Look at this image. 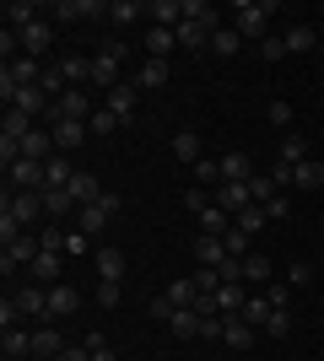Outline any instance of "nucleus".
Returning <instances> with one entry per match:
<instances>
[{"label": "nucleus", "instance_id": "48", "mask_svg": "<svg viewBox=\"0 0 324 361\" xmlns=\"http://www.w3.org/2000/svg\"><path fill=\"white\" fill-rule=\"evenodd\" d=\"M184 205H189V211H195V216H200L205 205H216V195H211V189H200V183H195V189H184Z\"/></svg>", "mask_w": 324, "mask_h": 361}, {"label": "nucleus", "instance_id": "36", "mask_svg": "<svg viewBox=\"0 0 324 361\" xmlns=\"http://www.w3.org/2000/svg\"><path fill=\"white\" fill-rule=\"evenodd\" d=\"M238 49H244V32H238V27H216V32H211V54H222V60H232Z\"/></svg>", "mask_w": 324, "mask_h": 361}, {"label": "nucleus", "instance_id": "45", "mask_svg": "<svg viewBox=\"0 0 324 361\" xmlns=\"http://www.w3.org/2000/svg\"><path fill=\"white\" fill-rule=\"evenodd\" d=\"M195 183H222V162H211V157H200V162H195Z\"/></svg>", "mask_w": 324, "mask_h": 361}, {"label": "nucleus", "instance_id": "35", "mask_svg": "<svg viewBox=\"0 0 324 361\" xmlns=\"http://www.w3.org/2000/svg\"><path fill=\"white\" fill-rule=\"evenodd\" d=\"M162 297H168L173 307H195V297H200V286H195V275H179V281H173V286L162 291Z\"/></svg>", "mask_w": 324, "mask_h": 361}, {"label": "nucleus", "instance_id": "38", "mask_svg": "<svg viewBox=\"0 0 324 361\" xmlns=\"http://www.w3.org/2000/svg\"><path fill=\"white\" fill-rule=\"evenodd\" d=\"M200 232H211V238H227V232H232V216L222 211V205H205V211H200Z\"/></svg>", "mask_w": 324, "mask_h": 361}, {"label": "nucleus", "instance_id": "29", "mask_svg": "<svg viewBox=\"0 0 324 361\" xmlns=\"http://www.w3.org/2000/svg\"><path fill=\"white\" fill-rule=\"evenodd\" d=\"M179 49H184V54H200V49H211V32H205L200 22H179Z\"/></svg>", "mask_w": 324, "mask_h": 361}, {"label": "nucleus", "instance_id": "28", "mask_svg": "<svg viewBox=\"0 0 324 361\" xmlns=\"http://www.w3.org/2000/svg\"><path fill=\"white\" fill-rule=\"evenodd\" d=\"M168 334L173 340H200V313H195V307H179L173 324H168Z\"/></svg>", "mask_w": 324, "mask_h": 361}, {"label": "nucleus", "instance_id": "7", "mask_svg": "<svg viewBox=\"0 0 324 361\" xmlns=\"http://www.w3.org/2000/svg\"><path fill=\"white\" fill-rule=\"evenodd\" d=\"M136 103H140V87H136V81H119V87H114V92L103 97V108H108V114H114L119 124H130V119H136Z\"/></svg>", "mask_w": 324, "mask_h": 361}, {"label": "nucleus", "instance_id": "3", "mask_svg": "<svg viewBox=\"0 0 324 361\" xmlns=\"http://www.w3.org/2000/svg\"><path fill=\"white\" fill-rule=\"evenodd\" d=\"M119 211H124V200L114 195V189H103V200H92V205H81V211H76V232H103Z\"/></svg>", "mask_w": 324, "mask_h": 361}, {"label": "nucleus", "instance_id": "10", "mask_svg": "<svg viewBox=\"0 0 324 361\" xmlns=\"http://www.w3.org/2000/svg\"><path fill=\"white\" fill-rule=\"evenodd\" d=\"M81 16H108L103 0H54V22H81Z\"/></svg>", "mask_w": 324, "mask_h": 361}, {"label": "nucleus", "instance_id": "16", "mask_svg": "<svg viewBox=\"0 0 324 361\" xmlns=\"http://www.w3.org/2000/svg\"><path fill=\"white\" fill-rule=\"evenodd\" d=\"M0 350H6V361H32V329H6Z\"/></svg>", "mask_w": 324, "mask_h": 361}, {"label": "nucleus", "instance_id": "30", "mask_svg": "<svg viewBox=\"0 0 324 361\" xmlns=\"http://www.w3.org/2000/svg\"><path fill=\"white\" fill-rule=\"evenodd\" d=\"M71 200H76V205H92V200H103V183H97V173H76V178H71Z\"/></svg>", "mask_w": 324, "mask_h": 361}, {"label": "nucleus", "instance_id": "41", "mask_svg": "<svg viewBox=\"0 0 324 361\" xmlns=\"http://www.w3.org/2000/svg\"><path fill=\"white\" fill-rule=\"evenodd\" d=\"M232 221H238V232H248V238H254V232H260V226L270 221V216H265V205H248V211H238Z\"/></svg>", "mask_w": 324, "mask_h": 361}, {"label": "nucleus", "instance_id": "9", "mask_svg": "<svg viewBox=\"0 0 324 361\" xmlns=\"http://www.w3.org/2000/svg\"><path fill=\"white\" fill-rule=\"evenodd\" d=\"M227 243L222 238H211V232H200V238H195V264H200V270H222V264H227Z\"/></svg>", "mask_w": 324, "mask_h": 361}, {"label": "nucleus", "instance_id": "8", "mask_svg": "<svg viewBox=\"0 0 324 361\" xmlns=\"http://www.w3.org/2000/svg\"><path fill=\"white\" fill-rule=\"evenodd\" d=\"M76 307H81V291L71 286V281H54V286H49V318H54V324L71 318Z\"/></svg>", "mask_w": 324, "mask_h": 361}, {"label": "nucleus", "instance_id": "50", "mask_svg": "<svg viewBox=\"0 0 324 361\" xmlns=\"http://www.w3.org/2000/svg\"><path fill=\"white\" fill-rule=\"evenodd\" d=\"M265 216H270V221H287V216H292V200H287V195H270V200H265Z\"/></svg>", "mask_w": 324, "mask_h": 361}, {"label": "nucleus", "instance_id": "20", "mask_svg": "<svg viewBox=\"0 0 324 361\" xmlns=\"http://www.w3.org/2000/svg\"><path fill=\"white\" fill-rule=\"evenodd\" d=\"M136 87H140V92H162V87H168V60H140Z\"/></svg>", "mask_w": 324, "mask_h": 361}, {"label": "nucleus", "instance_id": "42", "mask_svg": "<svg viewBox=\"0 0 324 361\" xmlns=\"http://www.w3.org/2000/svg\"><path fill=\"white\" fill-rule=\"evenodd\" d=\"M87 130H92L97 140H108V135H114V130H119V119H114V114H108V108L97 103V114H92V119H87Z\"/></svg>", "mask_w": 324, "mask_h": 361}, {"label": "nucleus", "instance_id": "6", "mask_svg": "<svg viewBox=\"0 0 324 361\" xmlns=\"http://www.w3.org/2000/svg\"><path fill=\"white\" fill-rule=\"evenodd\" d=\"M92 114H97L92 87H71V92L60 97V103H54V114H49V119H81V124H87ZM49 119H44V124H49Z\"/></svg>", "mask_w": 324, "mask_h": 361}, {"label": "nucleus", "instance_id": "32", "mask_svg": "<svg viewBox=\"0 0 324 361\" xmlns=\"http://www.w3.org/2000/svg\"><path fill=\"white\" fill-rule=\"evenodd\" d=\"M173 157H179V162H200L205 151H200V135H195V130H179V135H173Z\"/></svg>", "mask_w": 324, "mask_h": 361}, {"label": "nucleus", "instance_id": "60", "mask_svg": "<svg viewBox=\"0 0 324 361\" xmlns=\"http://www.w3.org/2000/svg\"><path fill=\"white\" fill-rule=\"evenodd\" d=\"M92 361H119V356H114L108 345H97V350H92Z\"/></svg>", "mask_w": 324, "mask_h": 361}, {"label": "nucleus", "instance_id": "31", "mask_svg": "<svg viewBox=\"0 0 324 361\" xmlns=\"http://www.w3.org/2000/svg\"><path fill=\"white\" fill-rule=\"evenodd\" d=\"M140 16H146V6H136V0H108V16H103V22L130 27V22H140Z\"/></svg>", "mask_w": 324, "mask_h": 361}, {"label": "nucleus", "instance_id": "51", "mask_svg": "<svg viewBox=\"0 0 324 361\" xmlns=\"http://www.w3.org/2000/svg\"><path fill=\"white\" fill-rule=\"evenodd\" d=\"M260 54H265V60H287V38H281V32H270V38L260 44Z\"/></svg>", "mask_w": 324, "mask_h": 361}, {"label": "nucleus", "instance_id": "52", "mask_svg": "<svg viewBox=\"0 0 324 361\" xmlns=\"http://www.w3.org/2000/svg\"><path fill=\"white\" fill-rule=\"evenodd\" d=\"M97 307H119V281H97Z\"/></svg>", "mask_w": 324, "mask_h": 361}, {"label": "nucleus", "instance_id": "13", "mask_svg": "<svg viewBox=\"0 0 324 361\" xmlns=\"http://www.w3.org/2000/svg\"><path fill=\"white\" fill-rule=\"evenodd\" d=\"M49 130H54V146H60V151H76L81 140L92 135V130H87L81 119H49Z\"/></svg>", "mask_w": 324, "mask_h": 361}, {"label": "nucleus", "instance_id": "5", "mask_svg": "<svg viewBox=\"0 0 324 361\" xmlns=\"http://www.w3.org/2000/svg\"><path fill=\"white\" fill-rule=\"evenodd\" d=\"M38 254H44V238H38V232H22L16 243H6V248H0V275L28 270V264H32Z\"/></svg>", "mask_w": 324, "mask_h": 361}, {"label": "nucleus", "instance_id": "25", "mask_svg": "<svg viewBox=\"0 0 324 361\" xmlns=\"http://www.w3.org/2000/svg\"><path fill=\"white\" fill-rule=\"evenodd\" d=\"M0 16H6V27H16V32L32 27V22H44V16H38V6H28V0H6V11H0Z\"/></svg>", "mask_w": 324, "mask_h": 361}, {"label": "nucleus", "instance_id": "22", "mask_svg": "<svg viewBox=\"0 0 324 361\" xmlns=\"http://www.w3.org/2000/svg\"><path fill=\"white\" fill-rule=\"evenodd\" d=\"M44 211H49V221H65V216H76L81 205L71 200V189H44Z\"/></svg>", "mask_w": 324, "mask_h": 361}, {"label": "nucleus", "instance_id": "56", "mask_svg": "<svg viewBox=\"0 0 324 361\" xmlns=\"http://www.w3.org/2000/svg\"><path fill=\"white\" fill-rule=\"evenodd\" d=\"M195 286H200V291H211V297H216V286H222V270H195Z\"/></svg>", "mask_w": 324, "mask_h": 361}, {"label": "nucleus", "instance_id": "34", "mask_svg": "<svg viewBox=\"0 0 324 361\" xmlns=\"http://www.w3.org/2000/svg\"><path fill=\"white\" fill-rule=\"evenodd\" d=\"M276 157H281V162H308V140H303V135H297V130H287V135H281V146H276Z\"/></svg>", "mask_w": 324, "mask_h": 361}, {"label": "nucleus", "instance_id": "49", "mask_svg": "<svg viewBox=\"0 0 324 361\" xmlns=\"http://www.w3.org/2000/svg\"><path fill=\"white\" fill-rule=\"evenodd\" d=\"M222 243H227V254H232V259H248V232H238V221H232V232H227Z\"/></svg>", "mask_w": 324, "mask_h": 361}, {"label": "nucleus", "instance_id": "54", "mask_svg": "<svg viewBox=\"0 0 324 361\" xmlns=\"http://www.w3.org/2000/svg\"><path fill=\"white\" fill-rule=\"evenodd\" d=\"M270 124H276V130H292V103H270Z\"/></svg>", "mask_w": 324, "mask_h": 361}, {"label": "nucleus", "instance_id": "19", "mask_svg": "<svg viewBox=\"0 0 324 361\" xmlns=\"http://www.w3.org/2000/svg\"><path fill=\"white\" fill-rule=\"evenodd\" d=\"M248 178H254L248 151H227V157H222V183H248Z\"/></svg>", "mask_w": 324, "mask_h": 361}, {"label": "nucleus", "instance_id": "44", "mask_svg": "<svg viewBox=\"0 0 324 361\" xmlns=\"http://www.w3.org/2000/svg\"><path fill=\"white\" fill-rule=\"evenodd\" d=\"M244 281H270V259H265V254H248L244 259Z\"/></svg>", "mask_w": 324, "mask_h": 361}, {"label": "nucleus", "instance_id": "11", "mask_svg": "<svg viewBox=\"0 0 324 361\" xmlns=\"http://www.w3.org/2000/svg\"><path fill=\"white\" fill-rule=\"evenodd\" d=\"M49 44H54V27H49V22H32V27H22V54H28V60H44Z\"/></svg>", "mask_w": 324, "mask_h": 361}, {"label": "nucleus", "instance_id": "53", "mask_svg": "<svg viewBox=\"0 0 324 361\" xmlns=\"http://www.w3.org/2000/svg\"><path fill=\"white\" fill-rule=\"evenodd\" d=\"M270 183H276V189H292V162H270Z\"/></svg>", "mask_w": 324, "mask_h": 361}, {"label": "nucleus", "instance_id": "40", "mask_svg": "<svg viewBox=\"0 0 324 361\" xmlns=\"http://www.w3.org/2000/svg\"><path fill=\"white\" fill-rule=\"evenodd\" d=\"M270 313H276V307H270L265 297H248V302H244V313H238V318H244V324H254V329H265V318H270Z\"/></svg>", "mask_w": 324, "mask_h": 361}, {"label": "nucleus", "instance_id": "2", "mask_svg": "<svg viewBox=\"0 0 324 361\" xmlns=\"http://www.w3.org/2000/svg\"><path fill=\"white\" fill-rule=\"evenodd\" d=\"M0 211L16 216V221L28 226V232L49 216V211H44V189H6V195H0Z\"/></svg>", "mask_w": 324, "mask_h": 361}, {"label": "nucleus", "instance_id": "17", "mask_svg": "<svg viewBox=\"0 0 324 361\" xmlns=\"http://www.w3.org/2000/svg\"><path fill=\"white\" fill-rule=\"evenodd\" d=\"M6 178H11V189H44V162H22L16 167H6Z\"/></svg>", "mask_w": 324, "mask_h": 361}, {"label": "nucleus", "instance_id": "46", "mask_svg": "<svg viewBox=\"0 0 324 361\" xmlns=\"http://www.w3.org/2000/svg\"><path fill=\"white\" fill-rule=\"evenodd\" d=\"M248 195H254V205H265V200L276 195V183H270V173H254V178H248Z\"/></svg>", "mask_w": 324, "mask_h": 361}, {"label": "nucleus", "instance_id": "58", "mask_svg": "<svg viewBox=\"0 0 324 361\" xmlns=\"http://www.w3.org/2000/svg\"><path fill=\"white\" fill-rule=\"evenodd\" d=\"M54 361H92V350H87V345H65Z\"/></svg>", "mask_w": 324, "mask_h": 361}, {"label": "nucleus", "instance_id": "43", "mask_svg": "<svg viewBox=\"0 0 324 361\" xmlns=\"http://www.w3.org/2000/svg\"><path fill=\"white\" fill-rule=\"evenodd\" d=\"M265 302H270L276 313H287V307H292V286H287V281H270V286H265Z\"/></svg>", "mask_w": 324, "mask_h": 361}, {"label": "nucleus", "instance_id": "18", "mask_svg": "<svg viewBox=\"0 0 324 361\" xmlns=\"http://www.w3.org/2000/svg\"><path fill=\"white\" fill-rule=\"evenodd\" d=\"M216 205H222L227 216H238V211L254 205V195H248V183H222V189H216Z\"/></svg>", "mask_w": 324, "mask_h": 361}, {"label": "nucleus", "instance_id": "39", "mask_svg": "<svg viewBox=\"0 0 324 361\" xmlns=\"http://www.w3.org/2000/svg\"><path fill=\"white\" fill-rule=\"evenodd\" d=\"M292 183H297V189H319V183H324V162H313V157H308V162H297Z\"/></svg>", "mask_w": 324, "mask_h": 361}, {"label": "nucleus", "instance_id": "47", "mask_svg": "<svg viewBox=\"0 0 324 361\" xmlns=\"http://www.w3.org/2000/svg\"><path fill=\"white\" fill-rule=\"evenodd\" d=\"M265 334H270V340H287V334H292V313H270L265 318Z\"/></svg>", "mask_w": 324, "mask_h": 361}, {"label": "nucleus", "instance_id": "26", "mask_svg": "<svg viewBox=\"0 0 324 361\" xmlns=\"http://www.w3.org/2000/svg\"><path fill=\"white\" fill-rule=\"evenodd\" d=\"M60 71H65V81H71V87H92V60H87V54H65Z\"/></svg>", "mask_w": 324, "mask_h": 361}, {"label": "nucleus", "instance_id": "55", "mask_svg": "<svg viewBox=\"0 0 324 361\" xmlns=\"http://www.w3.org/2000/svg\"><path fill=\"white\" fill-rule=\"evenodd\" d=\"M146 313H152V318H157V324H173V313H179V307H173V302H168V297H157V302H152V307H146Z\"/></svg>", "mask_w": 324, "mask_h": 361}, {"label": "nucleus", "instance_id": "15", "mask_svg": "<svg viewBox=\"0 0 324 361\" xmlns=\"http://www.w3.org/2000/svg\"><path fill=\"white\" fill-rule=\"evenodd\" d=\"M60 350H65L60 329H49V324H38V329H32V361H54Z\"/></svg>", "mask_w": 324, "mask_h": 361}, {"label": "nucleus", "instance_id": "33", "mask_svg": "<svg viewBox=\"0 0 324 361\" xmlns=\"http://www.w3.org/2000/svg\"><path fill=\"white\" fill-rule=\"evenodd\" d=\"M281 38H287V54H308V49H313V38H319V32H313L308 22H292V27L281 32Z\"/></svg>", "mask_w": 324, "mask_h": 361}, {"label": "nucleus", "instance_id": "1", "mask_svg": "<svg viewBox=\"0 0 324 361\" xmlns=\"http://www.w3.org/2000/svg\"><path fill=\"white\" fill-rule=\"evenodd\" d=\"M124 60H130V49H124L119 38H108V44L92 54V92H103V97H108V92L119 87V81H124L119 65H124Z\"/></svg>", "mask_w": 324, "mask_h": 361}, {"label": "nucleus", "instance_id": "27", "mask_svg": "<svg viewBox=\"0 0 324 361\" xmlns=\"http://www.w3.org/2000/svg\"><path fill=\"white\" fill-rule=\"evenodd\" d=\"M28 275L38 281V286H54V281H60V254H49V248H44V254L28 264Z\"/></svg>", "mask_w": 324, "mask_h": 361}, {"label": "nucleus", "instance_id": "24", "mask_svg": "<svg viewBox=\"0 0 324 361\" xmlns=\"http://www.w3.org/2000/svg\"><path fill=\"white\" fill-rule=\"evenodd\" d=\"M254 334H260L254 324H244V318H227V329H222V345H227V350H248V345H254Z\"/></svg>", "mask_w": 324, "mask_h": 361}, {"label": "nucleus", "instance_id": "12", "mask_svg": "<svg viewBox=\"0 0 324 361\" xmlns=\"http://www.w3.org/2000/svg\"><path fill=\"white\" fill-rule=\"evenodd\" d=\"M244 302H248L244 281H222V286H216V313H222V318H238V313H244Z\"/></svg>", "mask_w": 324, "mask_h": 361}, {"label": "nucleus", "instance_id": "37", "mask_svg": "<svg viewBox=\"0 0 324 361\" xmlns=\"http://www.w3.org/2000/svg\"><path fill=\"white\" fill-rule=\"evenodd\" d=\"M97 281H124V254L119 248H97Z\"/></svg>", "mask_w": 324, "mask_h": 361}, {"label": "nucleus", "instance_id": "4", "mask_svg": "<svg viewBox=\"0 0 324 361\" xmlns=\"http://www.w3.org/2000/svg\"><path fill=\"white\" fill-rule=\"evenodd\" d=\"M270 16H276V6H265V0H244V6L232 11V27L244 32V38H260V44H265V38H270V32H265V27H270Z\"/></svg>", "mask_w": 324, "mask_h": 361}, {"label": "nucleus", "instance_id": "59", "mask_svg": "<svg viewBox=\"0 0 324 361\" xmlns=\"http://www.w3.org/2000/svg\"><path fill=\"white\" fill-rule=\"evenodd\" d=\"M87 248H92V243H87V232H71V238H65V254H87Z\"/></svg>", "mask_w": 324, "mask_h": 361}, {"label": "nucleus", "instance_id": "21", "mask_svg": "<svg viewBox=\"0 0 324 361\" xmlns=\"http://www.w3.org/2000/svg\"><path fill=\"white\" fill-rule=\"evenodd\" d=\"M146 16H152V27H179L184 22V0H152Z\"/></svg>", "mask_w": 324, "mask_h": 361}, {"label": "nucleus", "instance_id": "23", "mask_svg": "<svg viewBox=\"0 0 324 361\" xmlns=\"http://www.w3.org/2000/svg\"><path fill=\"white\" fill-rule=\"evenodd\" d=\"M71 178H76V167L65 162V151L44 162V189H71Z\"/></svg>", "mask_w": 324, "mask_h": 361}, {"label": "nucleus", "instance_id": "57", "mask_svg": "<svg viewBox=\"0 0 324 361\" xmlns=\"http://www.w3.org/2000/svg\"><path fill=\"white\" fill-rule=\"evenodd\" d=\"M281 281H287V286H308V281H313V270H308V264H292V270L281 275Z\"/></svg>", "mask_w": 324, "mask_h": 361}, {"label": "nucleus", "instance_id": "14", "mask_svg": "<svg viewBox=\"0 0 324 361\" xmlns=\"http://www.w3.org/2000/svg\"><path fill=\"white\" fill-rule=\"evenodd\" d=\"M179 49V27H146V60H168Z\"/></svg>", "mask_w": 324, "mask_h": 361}]
</instances>
